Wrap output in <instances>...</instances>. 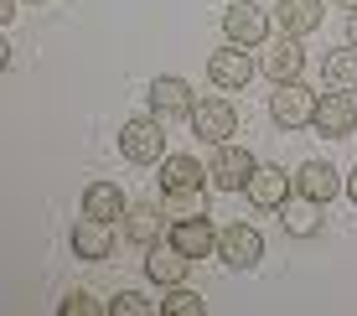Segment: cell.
I'll return each instance as SVG.
<instances>
[{
    "mask_svg": "<svg viewBox=\"0 0 357 316\" xmlns=\"http://www.w3.org/2000/svg\"><path fill=\"white\" fill-rule=\"evenodd\" d=\"M254 156L243 151V145H233V140H223V145H213V161H207V181H218V192H243L249 187V176H254Z\"/></svg>",
    "mask_w": 357,
    "mask_h": 316,
    "instance_id": "277c9868",
    "label": "cell"
},
{
    "mask_svg": "<svg viewBox=\"0 0 357 316\" xmlns=\"http://www.w3.org/2000/svg\"><path fill=\"white\" fill-rule=\"evenodd\" d=\"M218 259L228 264V270H254V264L264 259V234L249 223H228L223 234H218Z\"/></svg>",
    "mask_w": 357,
    "mask_h": 316,
    "instance_id": "5b68a950",
    "label": "cell"
},
{
    "mask_svg": "<svg viewBox=\"0 0 357 316\" xmlns=\"http://www.w3.org/2000/svg\"><path fill=\"white\" fill-rule=\"evenodd\" d=\"M275 27L285 36H311L321 27V0H280L275 6Z\"/></svg>",
    "mask_w": 357,
    "mask_h": 316,
    "instance_id": "2e32d148",
    "label": "cell"
},
{
    "mask_svg": "<svg viewBox=\"0 0 357 316\" xmlns=\"http://www.w3.org/2000/svg\"><path fill=\"white\" fill-rule=\"evenodd\" d=\"M316 99H321V93H311L301 78H290V83H275V93H269V119H275L280 130H301V125H316Z\"/></svg>",
    "mask_w": 357,
    "mask_h": 316,
    "instance_id": "7a4b0ae2",
    "label": "cell"
},
{
    "mask_svg": "<svg viewBox=\"0 0 357 316\" xmlns=\"http://www.w3.org/2000/svg\"><path fill=\"white\" fill-rule=\"evenodd\" d=\"M161 213L171 223H181V218H207V192L202 187H176L161 197Z\"/></svg>",
    "mask_w": 357,
    "mask_h": 316,
    "instance_id": "44dd1931",
    "label": "cell"
},
{
    "mask_svg": "<svg viewBox=\"0 0 357 316\" xmlns=\"http://www.w3.org/2000/svg\"><path fill=\"white\" fill-rule=\"evenodd\" d=\"M342 187H347V176H342L337 166H326V161H305L301 176H295V192H305V197H316V202H331Z\"/></svg>",
    "mask_w": 357,
    "mask_h": 316,
    "instance_id": "9a60e30c",
    "label": "cell"
},
{
    "mask_svg": "<svg viewBox=\"0 0 357 316\" xmlns=\"http://www.w3.org/2000/svg\"><path fill=\"white\" fill-rule=\"evenodd\" d=\"M347 42L357 47V10H352V16H347Z\"/></svg>",
    "mask_w": 357,
    "mask_h": 316,
    "instance_id": "4316f807",
    "label": "cell"
},
{
    "mask_svg": "<svg viewBox=\"0 0 357 316\" xmlns=\"http://www.w3.org/2000/svg\"><path fill=\"white\" fill-rule=\"evenodd\" d=\"M192 270V254H181L171 239H155V244H145V275H151L155 285H181Z\"/></svg>",
    "mask_w": 357,
    "mask_h": 316,
    "instance_id": "7c38bea8",
    "label": "cell"
},
{
    "mask_svg": "<svg viewBox=\"0 0 357 316\" xmlns=\"http://www.w3.org/2000/svg\"><path fill=\"white\" fill-rule=\"evenodd\" d=\"M347 202H352V208H357V166H352V172H347Z\"/></svg>",
    "mask_w": 357,
    "mask_h": 316,
    "instance_id": "484cf974",
    "label": "cell"
},
{
    "mask_svg": "<svg viewBox=\"0 0 357 316\" xmlns=\"http://www.w3.org/2000/svg\"><path fill=\"white\" fill-rule=\"evenodd\" d=\"M357 125V109H352V93L342 89H326L321 99H316V130H321L326 140H347Z\"/></svg>",
    "mask_w": 357,
    "mask_h": 316,
    "instance_id": "8fae6325",
    "label": "cell"
},
{
    "mask_svg": "<svg viewBox=\"0 0 357 316\" xmlns=\"http://www.w3.org/2000/svg\"><path fill=\"white\" fill-rule=\"evenodd\" d=\"M161 119L155 114H135L125 130H119V151H125V161L130 166H155V161H166V135H161Z\"/></svg>",
    "mask_w": 357,
    "mask_h": 316,
    "instance_id": "6da1fadb",
    "label": "cell"
},
{
    "mask_svg": "<svg viewBox=\"0 0 357 316\" xmlns=\"http://www.w3.org/2000/svg\"><path fill=\"white\" fill-rule=\"evenodd\" d=\"M223 31L238 47H264L269 42V10H259L254 0H233L223 10Z\"/></svg>",
    "mask_w": 357,
    "mask_h": 316,
    "instance_id": "ba28073f",
    "label": "cell"
},
{
    "mask_svg": "<svg viewBox=\"0 0 357 316\" xmlns=\"http://www.w3.org/2000/svg\"><path fill=\"white\" fill-rule=\"evenodd\" d=\"M290 187H295V176L285 172V166H254V176H249V187H243V197H249L259 213H280V208L290 202Z\"/></svg>",
    "mask_w": 357,
    "mask_h": 316,
    "instance_id": "8992f818",
    "label": "cell"
},
{
    "mask_svg": "<svg viewBox=\"0 0 357 316\" xmlns=\"http://www.w3.org/2000/svg\"><path fill=\"white\" fill-rule=\"evenodd\" d=\"M68 244H73V254H78V259H109V254H114V223L83 213L78 223H73Z\"/></svg>",
    "mask_w": 357,
    "mask_h": 316,
    "instance_id": "4fadbf2b",
    "label": "cell"
},
{
    "mask_svg": "<svg viewBox=\"0 0 357 316\" xmlns=\"http://www.w3.org/2000/svg\"><path fill=\"white\" fill-rule=\"evenodd\" d=\"M155 311H166V316H207V301L197 296V290H187V285H166V296L155 301Z\"/></svg>",
    "mask_w": 357,
    "mask_h": 316,
    "instance_id": "603a6c76",
    "label": "cell"
},
{
    "mask_svg": "<svg viewBox=\"0 0 357 316\" xmlns=\"http://www.w3.org/2000/svg\"><path fill=\"white\" fill-rule=\"evenodd\" d=\"M0 16H6V21L16 16V0H0Z\"/></svg>",
    "mask_w": 357,
    "mask_h": 316,
    "instance_id": "83f0119b",
    "label": "cell"
},
{
    "mask_svg": "<svg viewBox=\"0 0 357 316\" xmlns=\"http://www.w3.org/2000/svg\"><path fill=\"white\" fill-rule=\"evenodd\" d=\"M83 213L104 218V223H119V218H125V192H119L114 181H93V187L83 192Z\"/></svg>",
    "mask_w": 357,
    "mask_h": 316,
    "instance_id": "d6986e66",
    "label": "cell"
},
{
    "mask_svg": "<svg viewBox=\"0 0 357 316\" xmlns=\"http://www.w3.org/2000/svg\"><path fill=\"white\" fill-rule=\"evenodd\" d=\"M192 89L187 78H171V73H161V78L151 83V114L161 119V125H176V119H192Z\"/></svg>",
    "mask_w": 357,
    "mask_h": 316,
    "instance_id": "9c48e42d",
    "label": "cell"
},
{
    "mask_svg": "<svg viewBox=\"0 0 357 316\" xmlns=\"http://www.w3.org/2000/svg\"><path fill=\"white\" fill-rule=\"evenodd\" d=\"M166 239H171L181 254H192V259L218 254V228H213V218H181V223H171Z\"/></svg>",
    "mask_w": 357,
    "mask_h": 316,
    "instance_id": "5bb4252c",
    "label": "cell"
},
{
    "mask_svg": "<svg viewBox=\"0 0 357 316\" xmlns=\"http://www.w3.org/2000/svg\"><path fill=\"white\" fill-rule=\"evenodd\" d=\"M207 181V166L192 161V156H166L161 161V187L176 192V187H202Z\"/></svg>",
    "mask_w": 357,
    "mask_h": 316,
    "instance_id": "ffe728a7",
    "label": "cell"
},
{
    "mask_svg": "<svg viewBox=\"0 0 357 316\" xmlns=\"http://www.w3.org/2000/svg\"><path fill=\"white\" fill-rule=\"evenodd\" d=\"M119 223H125V239H130V244H155V239L166 234L171 218H166L161 208H145V202H135V208H125V218H119Z\"/></svg>",
    "mask_w": 357,
    "mask_h": 316,
    "instance_id": "ac0fdd59",
    "label": "cell"
},
{
    "mask_svg": "<svg viewBox=\"0 0 357 316\" xmlns=\"http://www.w3.org/2000/svg\"><path fill=\"white\" fill-rule=\"evenodd\" d=\"M259 73L275 83H290L305 73V52H301V36H280V42H264L259 47Z\"/></svg>",
    "mask_w": 357,
    "mask_h": 316,
    "instance_id": "30bf717a",
    "label": "cell"
},
{
    "mask_svg": "<svg viewBox=\"0 0 357 316\" xmlns=\"http://www.w3.org/2000/svg\"><path fill=\"white\" fill-rule=\"evenodd\" d=\"M280 223H285V234H295V239H316L321 234V202L316 197H290L285 208H280Z\"/></svg>",
    "mask_w": 357,
    "mask_h": 316,
    "instance_id": "e0dca14e",
    "label": "cell"
},
{
    "mask_svg": "<svg viewBox=\"0 0 357 316\" xmlns=\"http://www.w3.org/2000/svg\"><path fill=\"white\" fill-rule=\"evenodd\" d=\"M337 6H342V10H357V0H337Z\"/></svg>",
    "mask_w": 357,
    "mask_h": 316,
    "instance_id": "f1b7e54d",
    "label": "cell"
},
{
    "mask_svg": "<svg viewBox=\"0 0 357 316\" xmlns=\"http://www.w3.org/2000/svg\"><path fill=\"white\" fill-rule=\"evenodd\" d=\"M254 68H259V63H254V52H243L238 42H223L213 57H207V78H213V89H228V93L243 89V83L254 78Z\"/></svg>",
    "mask_w": 357,
    "mask_h": 316,
    "instance_id": "52a82bcc",
    "label": "cell"
},
{
    "mask_svg": "<svg viewBox=\"0 0 357 316\" xmlns=\"http://www.w3.org/2000/svg\"><path fill=\"white\" fill-rule=\"evenodd\" d=\"M104 311H109V316H145V311H151V301H145L140 290H125V296H114Z\"/></svg>",
    "mask_w": 357,
    "mask_h": 316,
    "instance_id": "cb8c5ba5",
    "label": "cell"
},
{
    "mask_svg": "<svg viewBox=\"0 0 357 316\" xmlns=\"http://www.w3.org/2000/svg\"><path fill=\"white\" fill-rule=\"evenodd\" d=\"M233 130H238V114H233V104L223 93H202V99L192 104V135L207 140V145H223Z\"/></svg>",
    "mask_w": 357,
    "mask_h": 316,
    "instance_id": "3957f363",
    "label": "cell"
},
{
    "mask_svg": "<svg viewBox=\"0 0 357 316\" xmlns=\"http://www.w3.org/2000/svg\"><path fill=\"white\" fill-rule=\"evenodd\" d=\"M63 316H98V301L89 296V290H68V301H63Z\"/></svg>",
    "mask_w": 357,
    "mask_h": 316,
    "instance_id": "d4e9b609",
    "label": "cell"
},
{
    "mask_svg": "<svg viewBox=\"0 0 357 316\" xmlns=\"http://www.w3.org/2000/svg\"><path fill=\"white\" fill-rule=\"evenodd\" d=\"M326 89H342V93H357V47H347V52H331L326 57Z\"/></svg>",
    "mask_w": 357,
    "mask_h": 316,
    "instance_id": "7402d4cb",
    "label": "cell"
}]
</instances>
